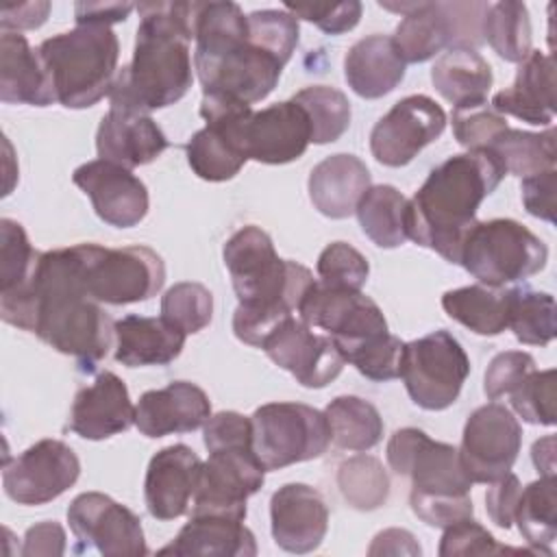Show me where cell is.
Listing matches in <instances>:
<instances>
[{
    "mask_svg": "<svg viewBox=\"0 0 557 557\" xmlns=\"http://www.w3.org/2000/svg\"><path fill=\"white\" fill-rule=\"evenodd\" d=\"M0 315L7 324L35 333L54 350L74 357L87 372L115 342V322L83 287L76 246L41 252L28 285L0 294Z\"/></svg>",
    "mask_w": 557,
    "mask_h": 557,
    "instance_id": "1",
    "label": "cell"
},
{
    "mask_svg": "<svg viewBox=\"0 0 557 557\" xmlns=\"http://www.w3.org/2000/svg\"><path fill=\"white\" fill-rule=\"evenodd\" d=\"M139 26L128 65L117 70L111 107L150 113L178 102L191 87L198 2H139Z\"/></svg>",
    "mask_w": 557,
    "mask_h": 557,
    "instance_id": "2",
    "label": "cell"
},
{
    "mask_svg": "<svg viewBox=\"0 0 557 557\" xmlns=\"http://www.w3.org/2000/svg\"><path fill=\"white\" fill-rule=\"evenodd\" d=\"M505 168L487 148L448 157L433 168L409 200L407 237L459 263L461 246L481 202L500 185Z\"/></svg>",
    "mask_w": 557,
    "mask_h": 557,
    "instance_id": "3",
    "label": "cell"
},
{
    "mask_svg": "<svg viewBox=\"0 0 557 557\" xmlns=\"http://www.w3.org/2000/svg\"><path fill=\"white\" fill-rule=\"evenodd\" d=\"M222 257L239 300L233 333L239 342L259 348L268 333L298 309L315 278L302 263L281 259L272 237L255 224L235 231Z\"/></svg>",
    "mask_w": 557,
    "mask_h": 557,
    "instance_id": "4",
    "label": "cell"
},
{
    "mask_svg": "<svg viewBox=\"0 0 557 557\" xmlns=\"http://www.w3.org/2000/svg\"><path fill=\"white\" fill-rule=\"evenodd\" d=\"M57 102L87 109L109 96L117 76L120 41L109 26L83 24L39 44Z\"/></svg>",
    "mask_w": 557,
    "mask_h": 557,
    "instance_id": "5",
    "label": "cell"
},
{
    "mask_svg": "<svg viewBox=\"0 0 557 557\" xmlns=\"http://www.w3.org/2000/svg\"><path fill=\"white\" fill-rule=\"evenodd\" d=\"M546 261L548 248L535 233L511 218H494L472 224L459 265L483 285L505 287L537 274Z\"/></svg>",
    "mask_w": 557,
    "mask_h": 557,
    "instance_id": "6",
    "label": "cell"
},
{
    "mask_svg": "<svg viewBox=\"0 0 557 557\" xmlns=\"http://www.w3.org/2000/svg\"><path fill=\"white\" fill-rule=\"evenodd\" d=\"M76 252L83 287L100 305L144 302L165 283L161 255L144 244L124 248L76 244Z\"/></svg>",
    "mask_w": 557,
    "mask_h": 557,
    "instance_id": "7",
    "label": "cell"
},
{
    "mask_svg": "<svg viewBox=\"0 0 557 557\" xmlns=\"http://www.w3.org/2000/svg\"><path fill=\"white\" fill-rule=\"evenodd\" d=\"M385 457L396 474L411 479L409 505L470 496L472 479L461 463L459 448L437 442L420 429H398L387 442Z\"/></svg>",
    "mask_w": 557,
    "mask_h": 557,
    "instance_id": "8",
    "label": "cell"
},
{
    "mask_svg": "<svg viewBox=\"0 0 557 557\" xmlns=\"http://www.w3.org/2000/svg\"><path fill=\"white\" fill-rule=\"evenodd\" d=\"M252 448L265 470H281L326 453L331 426L324 411L305 403H268L255 409Z\"/></svg>",
    "mask_w": 557,
    "mask_h": 557,
    "instance_id": "9",
    "label": "cell"
},
{
    "mask_svg": "<svg viewBox=\"0 0 557 557\" xmlns=\"http://www.w3.org/2000/svg\"><path fill=\"white\" fill-rule=\"evenodd\" d=\"M470 374V359L463 346L444 329L405 344L400 379L409 398L426 409L450 407Z\"/></svg>",
    "mask_w": 557,
    "mask_h": 557,
    "instance_id": "10",
    "label": "cell"
},
{
    "mask_svg": "<svg viewBox=\"0 0 557 557\" xmlns=\"http://www.w3.org/2000/svg\"><path fill=\"white\" fill-rule=\"evenodd\" d=\"M200 115L207 124L185 146L189 168L202 181H228L248 161L246 124L252 107L228 96L202 94Z\"/></svg>",
    "mask_w": 557,
    "mask_h": 557,
    "instance_id": "11",
    "label": "cell"
},
{
    "mask_svg": "<svg viewBox=\"0 0 557 557\" xmlns=\"http://www.w3.org/2000/svg\"><path fill=\"white\" fill-rule=\"evenodd\" d=\"M383 9L403 15L394 30V46L405 63H422L437 52L466 46L474 48L481 41L483 13L476 17L463 15L468 4L442 2H379ZM487 9V7H485Z\"/></svg>",
    "mask_w": 557,
    "mask_h": 557,
    "instance_id": "12",
    "label": "cell"
},
{
    "mask_svg": "<svg viewBox=\"0 0 557 557\" xmlns=\"http://www.w3.org/2000/svg\"><path fill=\"white\" fill-rule=\"evenodd\" d=\"M296 311L307 326L322 329L337 344L344 359L363 344L389 333L381 307L361 289L331 287L313 281Z\"/></svg>",
    "mask_w": 557,
    "mask_h": 557,
    "instance_id": "13",
    "label": "cell"
},
{
    "mask_svg": "<svg viewBox=\"0 0 557 557\" xmlns=\"http://www.w3.org/2000/svg\"><path fill=\"white\" fill-rule=\"evenodd\" d=\"M263 481L265 466L255 448L235 446L209 450L191 500V516L209 513L246 520V500L261 490Z\"/></svg>",
    "mask_w": 557,
    "mask_h": 557,
    "instance_id": "14",
    "label": "cell"
},
{
    "mask_svg": "<svg viewBox=\"0 0 557 557\" xmlns=\"http://www.w3.org/2000/svg\"><path fill=\"white\" fill-rule=\"evenodd\" d=\"M520 446V422L505 405L492 400L468 416L459 457L472 483H494L511 472Z\"/></svg>",
    "mask_w": 557,
    "mask_h": 557,
    "instance_id": "15",
    "label": "cell"
},
{
    "mask_svg": "<svg viewBox=\"0 0 557 557\" xmlns=\"http://www.w3.org/2000/svg\"><path fill=\"white\" fill-rule=\"evenodd\" d=\"M78 550L96 548L104 557L148 555L141 520L102 492H83L67 507Z\"/></svg>",
    "mask_w": 557,
    "mask_h": 557,
    "instance_id": "16",
    "label": "cell"
},
{
    "mask_svg": "<svg viewBox=\"0 0 557 557\" xmlns=\"http://www.w3.org/2000/svg\"><path fill=\"white\" fill-rule=\"evenodd\" d=\"M81 474L76 453L61 440H39L4 463L2 487L17 505H44L70 490Z\"/></svg>",
    "mask_w": 557,
    "mask_h": 557,
    "instance_id": "17",
    "label": "cell"
},
{
    "mask_svg": "<svg viewBox=\"0 0 557 557\" xmlns=\"http://www.w3.org/2000/svg\"><path fill=\"white\" fill-rule=\"evenodd\" d=\"M444 128L446 113L433 98L424 94L407 96L374 124L370 133L372 157L387 168L407 165Z\"/></svg>",
    "mask_w": 557,
    "mask_h": 557,
    "instance_id": "18",
    "label": "cell"
},
{
    "mask_svg": "<svg viewBox=\"0 0 557 557\" xmlns=\"http://www.w3.org/2000/svg\"><path fill=\"white\" fill-rule=\"evenodd\" d=\"M302 387H324L339 376L346 359L326 333H315L300 318H285L259 346Z\"/></svg>",
    "mask_w": 557,
    "mask_h": 557,
    "instance_id": "19",
    "label": "cell"
},
{
    "mask_svg": "<svg viewBox=\"0 0 557 557\" xmlns=\"http://www.w3.org/2000/svg\"><path fill=\"white\" fill-rule=\"evenodd\" d=\"M72 181L89 196L96 215L115 228L137 226L148 213V187L128 168L94 159L78 165Z\"/></svg>",
    "mask_w": 557,
    "mask_h": 557,
    "instance_id": "20",
    "label": "cell"
},
{
    "mask_svg": "<svg viewBox=\"0 0 557 557\" xmlns=\"http://www.w3.org/2000/svg\"><path fill=\"white\" fill-rule=\"evenodd\" d=\"M270 522L278 548L305 555L322 544L329 531V507L315 487L285 483L272 494Z\"/></svg>",
    "mask_w": 557,
    "mask_h": 557,
    "instance_id": "21",
    "label": "cell"
},
{
    "mask_svg": "<svg viewBox=\"0 0 557 557\" xmlns=\"http://www.w3.org/2000/svg\"><path fill=\"white\" fill-rule=\"evenodd\" d=\"M202 459L187 444L157 450L148 463L144 498L148 513L157 520H174L187 513L194 500Z\"/></svg>",
    "mask_w": 557,
    "mask_h": 557,
    "instance_id": "22",
    "label": "cell"
},
{
    "mask_svg": "<svg viewBox=\"0 0 557 557\" xmlns=\"http://www.w3.org/2000/svg\"><path fill=\"white\" fill-rule=\"evenodd\" d=\"M311 144L307 111L294 100L252 111L246 124V154L259 163L281 165L296 161Z\"/></svg>",
    "mask_w": 557,
    "mask_h": 557,
    "instance_id": "23",
    "label": "cell"
},
{
    "mask_svg": "<svg viewBox=\"0 0 557 557\" xmlns=\"http://www.w3.org/2000/svg\"><path fill=\"white\" fill-rule=\"evenodd\" d=\"M135 424V405L126 383L113 372H100L74 396L67 429L85 440H107Z\"/></svg>",
    "mask_w": 557,
    "mask_h": 557,
    "instance_id": "24",
    "label": "cell"
},
{
    "mask_svg": "<svg viewBox=\"0 0 557 557\" xmlns=\"http://www.w3.org/2000/svg\"><path fill=\"white\" fill-rule=\"evenodd\" d=\"M209 416V396L189 381H174L161 389H148L135 405V426L146 437L196 431L205 426Z\"/></svg>",
    "mask_w": 557,
    "mask_h": 557,
    "instance_id": "25",
    "label": "cell"
},
{
    "mask_svg": "<svg viewBox=\"0 0 557 557\" xmlns=\"http://www.w3.org/2000/svg\"><path fill=\"white\" fill-rule=\"evenodd\" d=\"M170 146L165 133L150 113L111 107L96 133L98 157L122 168H137L154 161Z\"/></svg>",
    "mask_w": 557,
    "mask_h": 557,
    "instance_id": "26",
    "label": "cell"
},
{
    "mask_svg": "<svg viewBox=\"0 0 557 557\" xmlns=\"http://www.w3.org/2000/svg\"><path fill=\"white\" fill-rule=\"evenodd\" d=\"M492 109L533 126H550L555 117V63L542 50H531L520 63L509 87L492 98Z\"/></svg>",
    "mask_w": 557,
    "mask_h": 557,
    "instance_id": "27",
    "label": "cell"
},
{
    "mask_svg": "<svg viewBox=\"0 0 557 557\" xmlns=\"http://www.w3.org/2000/svg\"><path fill=\"white\" fill-rule=\"evenodd\" d=\"M0 100L7 104L48 107L57 102L54 87L37 48L20 33L0 37Z\"/></svg>",
    "mask_w": 557,
    "mask_h": 557,
    "instance_id": "28",
    "label": "cell"
},
{
    "mask_svg": "<svg viewBox=\"0 0 557 557\" xmlns=\"http://www.w3.org/2000/svg\"><path fill=\"white\" fill-rule=\"evenodd\" d=\"M307 185L313 207L326 218L342 220L355 213L372 181L370 170L359 157L337 152L313 165Z\"/></svg>",
    "mask_w": 557,
    "mask_h": 557,
    "instance_id": "29",
    "label": "cell"
},
{
    "mask_svg": "<svg viewBox=\"0 0 557 557\" xmlns=\"http://www.w3.org/2000/svg\"><path fill=\"white\" fill-rule=\"evenodd\" d=\"M187 333L170 324L165 318L124 315L115 322V361L128 368L165 366L174 361Z\"/></svg>",
    "mask_w": 557,
    "mask_h": 557,
    "instance_id": "30",
    "label": "cell"
},
{
    "mask_svg": "<svg viewBox=\"0 0 557 557\" xmlns=\"http://www.w3.org/2000/svg\"><path fill=\"white\" fill-rule=\"evenodd\" d=\"M405 70L407 63L387 35H368L355 41L344 59L348 87L368 100L383 98L394 91L405 78Z\"/></svg>",
    "mask_w": 557,
    "mask_h": 557,
    "instance_id": "31",
    "label": "cell"
},
{
    "mask_svg": "<svg viewBox=\"0 0 557 557\" xmlns=\"http://www.w3.org/2000/svg\"><path fill=\"white\" fill-rule=\"evenodd\" d=\"M159 555H200V557H252L257 540L244 520L226 516H191L176 537Z\"/></svg>",
    "mask_w": 557,
    "mask_h": 557,
    "instance_id": "32",
    "label": "cell"
},
{
    "mask_svg": "<svg viewBox=\"0 0 557 557\" xmlns=\"http://www.w3.org/2000/svg\"><path fill=\"white\" fill-rule=\"evenodd\" d=\"M431 81L440 96L453 107H461L487 100L494 76L490 63L474 48L455 46L440 54L431 70Z\"/></svg>",
    "mask_w": 557,
    "mask_h": 557,
    "instance_id": "33",
    "label": "cell"
},
{
    "mask_svg": "<svg viewBox=\"0 0 557 557\" xmlns=\"http://www.w3.org/2000/svg\"><path fill=\"white\" fill-rule=\"evenodd\" d=\"M511 289L490 285H466L442 296L444 311L476 335H500L509 324Z\"/></svg>",
    "mask_w": 557,
    "mask_h": 557,
    "instance_id": "34",
    "label": "cell"
},
{
    "mask_svg": "<svg viewBox=\"0 0 557 557\" xmlns=\"http://www.w3.org/2000/svg\"><path fill=\"white\" fill-rule=\"evenodd\" d=\"M361 231L379 248H398L407 237L409 200L394 185H370L357 209Z\"/></svg>",
    "mask_w": 557,
    "mask_h": 557,
    "instance_id": "35",
    "label": "cell"
},
{
    "mask_svg": "<svg viewBox=\"0 0 557 557\" xmlns=\"http://www.w3.org/2000/svg\"><path fill=\"white\" fill-rule=\"evenodd\" d=\"M513 522H518L520 535L527 540L535 555H553L557 537V481L553 476H540L522 487Z\"/></svg>",
    "mask_w": 557,
    "mask_h": 557,
    "instance_id": "36",
    "label": "cell"
},
{
    "mask_svg": "<svg viewBox=\"0 0 557 557\" xmlns=\"http://www.w3.org/2000/svg\"><path fill=\"white\" fill-rule=\"evenodd\" d=\"M487 150L500 161L507 174L524 178L544 170H553L557 163L555 128L548 126L544 133H531L507 126L490 141Z\"/></svg>",
    "mask_w": 557,
    "mask_h": 557,
    "instance_id": "37",
    "label": "cell"
},
{
    "mask_svg": "<svg viewBox=\"0 0 557 557\" xmlns=\"http://www.w3.org/2000/svg\"><path fill=\"white\" fill-rule=\"evenodd\" d=\"M324 416L331 426V442L344 450H370L383 440V418L379 409L359 396L333 398Z\"/></svg>",
    "mask_w": 557,
    "mask_h": 557,
    "instance_id": "38",
    "label": "cell"
},
{
    "mask_svg": "<svg viewBox=\"0 0 557 557\" xmlns=\"http://www.w3.org/2000/svg\"><path fill=\"white\" fill-rule=\"evenodd\" d=\"M481 35L500 59L520 63L531 52V20L527 4L518 0L487 4L481 22Z\"/></svg>",
    "mask_w": 557,
    "mask_h": 557,
    "instance_id": "39",
    "label": "cell"
},
{
    "mask_svg": "<svg viewBox=\"0 0 557 557\" xmlns=\"http://www.w3.org/2000/svg\"><path fill=\"white\" fill-rule=\"evenodd\" d=\"M516 339L527 346H548L555 337V298L548 292L513 287L509 324Z\"/></svg>",
    "mask_w": 557,
    "mask_h": 557,
    "instance_id": "40",
    "label": "cell"
},
{
    "mask_svg": "<svg viewBox=\"0 0 557 557\" xmlns=\"http://www.w3.org/2000/svg\"><path fill=\"white\" fill-rule=\"evenodd\" d=\"M294 100L307 111L311 124V144H331L350 126V102L344 91L329 85L300 89Z\"/></svg>",
    "mask_w": 557,
    "mask_h": 557,
    "instance_id": "41",
    "label": "cell"
},
{
    "mask_svg": "<svg viewBox=\"0 0 557 557\" xmlns=\"http://www.w3.org/2000/svg\"><path fill=\"white\" fill-rule=\"evenodd\" d=\"M337 485L350 507L372 511L387 500L389 479L379 459L370 455H355L339 466Z\"/></svg>",
    "mask_w": 557,
    "mask_h": 557,
    "instance_id": "42",
    "label": "cell"
},
{
    "mask_svg": "<svg viewBox=\"0 0 557 557\" xmlns=\"http://www.w3.org/2000/svg\"><path fill=\"white\" fill-rule=\"evenodd\" d=\"M41 252H37L24 226L11 218L0 220V294L26 287L37 270Z\"/></svg>",
    "mask_w": 557,
    "mask_h": 557,
    "instance_id": "43",
    "label": "cell"
},
{
    "mask_svg": "<svg viewBox=\"0 0 557 557\" xmlns=\"http://www.w3.org/2000/svg\"><path fill=\"white\" fill-rule=\"evenodd\" d=\"M161 318L187 335L198 333L213 318V296L202 283H176L161 298Z\"/></svg>",
    "mask_w": 557,
    "mask_h": 557,
    "instance_id": "44",
    "label": "cell"
},
{
    "mask_svg": "<svg viewBox=\"0 0 557 557\" xmlns=\"http://www.w3.org/2000/svg\"><path fill=\"white\" fill-rule=\"evenodd\" d=\"M246 17L250 39L287 63L298 46V20L285 9H261Z\"/></svg>",
    "mask_w": 557,
    "mask_h": 557,
    "instance_id": "45",
    "label": "cell"
},
{
    "mask_svg": "<svg viewBox=\"0 0 557 557\" xmlns=\"http://www.w3.org/2000/svg\"><path fill=\"white\" fill-rule=\"evenodd\" d=\"M513 411L529 424H555V370H533L509 396Z\"/></svg>",
    "mask_w": 557,
    "mask_h": 557,
    "instance_id": "46",
    "label": "cell"
},
{
    "mask_svg": "<svg viewBox=\"0 0 557 557\" xmlns=\"http://www.w3.org/2000/svg\"><path fill=\"white\" fill-rule=\"evenodd\" d=\"M318 281L331 287L361 289L370 274L368 259L346 242L329 244L318 257Z\"/></svg>",
    "mask_w": 557,
    "mask_h": 557,
    "instance_id": "47",
    "label": "cell"
},
{
    "mask_svg": "<svg viewBox=\"0 0 557 557\" xmlns=\"http://www.w3.org/2000/svg\"><path fill=\"white\" fill-rule=\"evenodd\" d=\"M507 126V120L498 111H494L487 100L453 107L455 139L468 150L487 148L490 141Z\"/></svg>",
    "mask_w": 557,
    "mask_h": 557,
    "instance_id": "48",
    "label": "cell"
},
{
    "mask_svg": "<svg viewBox=\"0 0 557 557\" xmlns=\"http://www.w3.org/2000/svg\"><path fill=\"white\" fill-rule=\"evenodd\" d=\"M403 350L405 342L392 333H385L383 337L350 352L346 361L352 363L357 372L370 381H392L400 376Z\"/></svg>",
    "mask_w": 557,
    "mask_h": 557,
    "instance_id": "49",
    "label": "cell"
},
{
    "mask_svg": "<svg viewBox=\"0 0 557 557\" xmlns=\"http://www.w3.org/2000/svg\"><path fill=\"white\" fill-rule=\"evenodd\" d=\"M437 553L442 557H457V555H500V553H531L533 550H524V548H509V546H500L494 535L479 524L472 518H463L450 527L444 529L442 542Z\"/></svg>",
    "mask_w": 557,
    "mask_h": 557,
    "instance_id": "50",
    "label": "cell"
},
{
    "mask_svg": "<svg viewBox=\"0 0 557 557\" xmlns=\"http://www.w3.org/2000/svg\"><path fill=\"white\" fill-rule=\"evenodd\" d=\"M285 11H289L296 20H307L315 24L326 35H342L352 30L361 17V2L346 0V2H285Z\"/></svg>",
    "mask_w": 557,
    "mask_h": 557,
    "instance_id": "51",
    "label": "cell"
},
{
    "mask_svg": "<svg viewBox=\"0 0 557 557\" xmlns=\"http://www.w3.org/2000/svg\"><path fill=\"white\" fill-rule=\"evenodd\" d=\"M535 368V359L524 350L498 352L485 370V396L490 400L507 398Z\"/></svg>",
    "mask_w": 557,
    "mask_h": 557,
    "instance_id": "52",
    "label": "cell"
},
{
    "mask_svg": "<svg viewBox=\"0 0 557 557\" xmlns=\"http://www.w3.org/2000/svg\"><path fill=\"white\" fill-rule=\"evenodd\" d=\"M207 450L246 446L252 448V420L237 411H220L209 416L202 429Z\"/></svg>",
    "mask_w": 557,
    "mask_h": 557,
    "instance_id": "53",
    "label": "cell"
},
{
    "mask_svg": "<svg viewBox=\"0 0 557 557\" xmlns=\"http://www.w3.org/2000/svg\"><path fill=\"white\" fill-rule=\"evenodd\" d=\"M555 189H557V170H544L522 178L520 191L524 209L546 222H555Z\"/></svg>",
    "mask_w": 557,
    "mask_h": 557,
    "instance_id": "54",
    "label": "cell"
},
{
    "mask_svg": "<svg viewBox=\"0 0 557 557\" xmlns=\"http://www.w3.org/2000/svg\"><path fill=\"white\" fill-rule=\"evenodd\" d=\"M520 492H522V485L513 472H507L498 481L490 483V490L485 494V509L496 527L509 529L513 524V513H516Z\"/></svg>",
    "mask_w": 557,
    "mask_h": 557,
    "instance_id": "55",
    "label": "cell"
},
{
    "mask_svg": "<svg viewBox=\"0 0 557 557\" xmlns=\"http://www.w3.org/2000/svg\"><path fill=\"white\" fill-rule=\"evenodd\" d=\"M63 550H65V531L59 522L48 520L26 531L24 546L20 553L24 557H30V555H63Z\"/></svg>",
    "mask_w": 557,
    "mask_h": 557,
    "instance_id": "56",
    "label": "cell"
},
{
    "mask_svg": "<svg viewBox=\"0 0 557 557\" xmlns=\"http://www.w3.org/2000/svg\"><path fill=\"white\" fill-rule=\"evenodd\" d=\"M133 9L137 7L131 2H76L74 20L78 26L83 24L109 26L115 22H124Z\"/></svg>",
    "mask_w": 557,
    "mask_h": 557,
    "instance_id": "57",
    "label": "cell"
},
{
    "mask_svg": "<svg viewBox=\"0 0 557 557\" xmlns=\"http://www.w3.org/2000/svg\"><path fill=\"white\" fill-rule=\"evenodd\" d=\"M50 11V2H24V4H11L2 7L0 26L2 30L9 28H39Z\"/></svg>",
    "mask_w": 557,
    "mask_h": 557,
    "instance_id": "58",
    "label": "cell"
},
{
    "mask_svg": "<svg viewBox=\"0 0 557 557\" xmlns=\"http://www.w3.org/2000/svg\"><path fill=\"white\" fill-rule=\"evenodd\" d=\"M368 553L370 555H420V544L405 529H387L374 537Z\"/></svg>",
    "mask_w": 557,
    "mask_h": 557,
    "instance_id": "59",
    "label": "cell"
},
{
    "mask_svg": "<svg viewBox=\"0 0 557 557\" xmlns=\"http://www.w3.org/2000/svg\"><path fill=\"white\" fill-rule=\"evenodd\" d=\"M533 463L542 476H553L555 474V435H546L537 440L531 448Z\"/></svg>",
    "mask_w": 557,
    "mask_h": 557,
    "instance_id": "60",
    "label": "cell"
}]
</instances>
